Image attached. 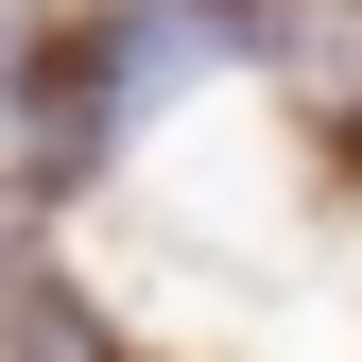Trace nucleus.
<instances>
[{
    "label": "nucleus",
    "instance_id": "nucleus-1",
    "mask_svg": "<svg viewBox=\"0 0 362 362\" xmlns=\"http://www.w3.org/2000/svg\"><path fill=\"white\" fill-rule=\"evenodd\" d=\"M156 86H139V52H121V18H86V35H52V52L18 69V156H35V190H86V173L121 156V121H139Z\"/></svg>",
    "mask_w": 362,
    "mask_h": 362
},
{
    "label": "nucleus",
    "instance_id": "nucleus-2",
    "mask_svg": "<svg viewBox=\"0 0 362 362\" xmlns=\"http://www.w3.org/2000/svg\"><path fill=\"white\" fill-rule=\"evenodd\" d=\"M207 35L276 86V104H310V121L362 139V0H207Z\"/></svg>",
    "mask_w": 362,
    "mask_h": 362
},
{
    "label": "nucleus",
    "instance_id": "nucleus-3",
    "mask_svg": "<svg viewBox=\"0 0 362 362\" xmlns=\"http://www.w3.org/2000/svg\"><path fill=\"white\" fill-rule=\"evenodd\" d=\"M0 345H18V362H104V328H86V293L52 276V259L0 276Z\"/></svg>",
    "mask_w": 362,
    "mask_h": 362
}]
</instances>
